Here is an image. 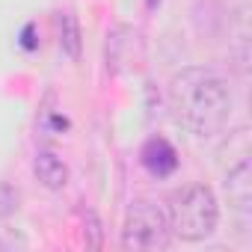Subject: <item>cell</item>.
<instances>
[{
	"label": "cell",
	"instance_id": "9c48e42d",
	"mask_svg": "<svg viewBox=\"0 0 252 252\" xmlns=\"http://www.w3.org/2000/svg\"><path fill=\"white\" fill-rule=\"evenodd\" d=\"M160 3H163V0H146V6H149V9H158Z\"/></svg>",
	"mask_w": 252,
	"mask_h": 252
},
{
	"label": "cell",
	"instance_id": "ba28073f",
	"mask_svg": "<svg viewBox=\"0 0 252 252\" xmlns=\"http://www.w3.org/2000/svg\"><path fill=\"white\" fill-rule=\"evenodd\" d=\"M18 211V190L6 181H0V220H6Z\"/></svg>",
	"mask_w": 252,
	"mask_h": 252
},
{
	"label": "cell",
	"instance_id": "7a4b0ae2",
	"mask_svg": "<svg viewBox=\"0 0 252 252\" xmlns=\"http://www.w3.org/2000/svg\"><path fill=\"white\" fill-rule=\"evenodd\" d=\"M172 237H181L187 243H199L217 231L220 222V205L208 184H187L181 187L166 208Z\"/></svg>",
	"mask_w": 252,
	"mask_h": 252
},
{
	"label": "cell",
	"instance_id": "277c9868",
	"mask_svg": "<svg viewBox=\"0 0 252 252\" xmlns=\"http://www.w3.org/2000/svg\"><path fill=\"white\" fill-rule=\"evenodd\" d=\"M225 193H228V205L237 217V225L249 228V222H252V166H249V155H243L228 169Z\"/></svg>",
	"mask_w": 252,
	"mask_h": 252
},
{
	"label": "cell",
	"instance_id": "3957f363",
	"mask_svg": "<svg viewBox=\"0 0 252 252\" xmlns=\"http://www.w3.org/2000/svg\"><path fill=\"white\" fill-rule=\"evenodd\" d=\"M169 243H172V228L166 211L149 199L131 202L122 225V246L152 252V249H166Z\"/></svg>",
	"mask_w": 252,
	"mask_h": 252
},
{
	"label": "cell",
	"instance_id": "6da1fadb",
	"mask_svg": "<svg viewBox=\"0 0 252 252\" xmlns=\"http://www.w3.org/2000/svg\"><path fill=\"white\" fill-rule=\"evenodd\" d=\"M169 107L181 128L196 140H214L231 119V86L208 65H187L169 80Z\"/></svg>",
	"mask_w": 252,
	"mask_h": 252
},
{
	"label": "cell",
	"instance_id": "5b68a950",
	"mask_svg": "<svg viewBox=\"0 0 252 252\" xmlns=\"http://www.w3.org/2000/svg\"><path fill=\"white\" fill-rule=\"evenodd\" d=\"M140 160H143L146 172L155 175V178H169V175L178 169V152H175L172 143L163 140V137H149V140L143 143Z\"/></svg>",
	"mask_w": 252,
	"mask_h": 252
},
{
	"label": "cell",
	"instance_id": "52a82bcc",
	"mask_svg": "<svg viewBox=\"0 0 252 252\" xmlns=\"http://www.w3.org/2000/svg\"><path fill=\"white\" fill-rule=\"evenodd\" d=\"M57 27H60V48H63V54L77 60L80 57V24H77V18L71 12H60Z\"/></svg>",
	"mask_w": 252,
	"mask_h": 252
},
{
	"label": "cell",
	"instance_id": "8992f818",
	"mask_svg": "<svg viewBox=\"0 0 252 252\" xmlns=\"http://www.w3.org/2000/svg\"><path fill=\"white\" fill-rule=\"evenodd\" d=\"M33 172H36V178H39L48 190H63V187L68 184V166L63 163V158H57V155L48 152V149H42V152L36 155Z\"/></svg>",
	"mask_w": 252,
	"mask_h": 252
}]
</instances>
